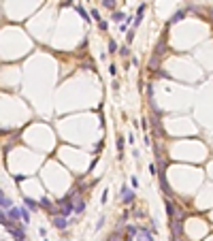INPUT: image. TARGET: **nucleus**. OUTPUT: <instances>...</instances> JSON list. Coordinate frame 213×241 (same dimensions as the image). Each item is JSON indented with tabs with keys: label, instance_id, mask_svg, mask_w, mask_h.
<instances>
[{
	"label": "nucleus",
	"instance_id": "nucleus-1",
	"mask_svg": "<svg viewBox=\"0 0 213 241\" xmlns=\"http://www.w3.org/2000/svg\"><path fill=\"white\" fill-rule=\"evenodd\" d=\"M53 226H56V228H66V226H68L66 215H62V213H60V215H56V218H53Z\"/></svg>",
	"mask_w": 213,
	"mask_h": 241
},
{
	"label": "nucleus",
	"instance_id": "nucleus-2",
	"mask_svg": "<svg viewBox=\"0 0 213 241\" xmlns=\"http://www.w3.org/2000/svg\"><path fill=\"white\" fill-rule=\"evenodd\" d=\"M145 9H147V5H138V9H136V17H134V28L141 23V19H143V13H145Z\"/></svg>",
	"mask_w": 213,
	"mask_h": 241
},
{
	"label": "nucleus",
	"instance_id": "nucleus-3",
	"mask_svg": "<svg viewBox=\"0 0 213 241\" xmlns=\"http://www.w3.org/2000/svg\"><path fill=\"white\" fill-rule=\"evenodd\" d=\"M122 199H124V203H130V201L134 199L132 190H128V186H124V188H122Z\"/></svg>",
	"mask_w": 213,
	"mask_h": 241
},
{
	"label": "nucleus",
	"instance_id": "nucleus-4",
	"mask_svg": "<svg viewBox=\"0 0 213 241\" xmlns=\"http://www.w3.org/2000/svg\"><path fill=\"white\" fill-rule=\"evenodd\" d=\"M23 203H26L28 209H32V211H36V209L41 207V203H36V201H32V199H23Z\"/></svg>",
	"mask_w": 213,
	"mask_h": 241
},
{
	"label": "nucleus",
	"instance_id": "nucleus-5",
	"mask_svg": "<svg viewBox=\"0 0 213 241\" xmlns=\"http://www.w3.org/2000/svg\"><path fill=\"white\" fill-rule=\"evenodd\" d=\"M85 209V201H75V213H83Z\"/></svg>",
	"mask_w": 213,
	"mask_h": 241
},
{
	"label": "nucleus",
	"instance_id": "nucleus-6",
	"mask_svg": "<svg viewBox=\"0 0 213 241\" xmlns=\"http://www.w3.org/2000/svg\"><path fill=\"white\" fill-rule=\"evenodd\" d=\"M30 222V213L26 211V207H21V224H28Z\"/></svg>",
	"mask_w": 213,
	"mask_h": 241
},
{
	"label": "nucleus",
	"instance_id": "nucleus-7",
	"mask_svg": "<svg viewBox=\"0 0 213 241\" xmlns=\"http://www.w3.org/2000/svg\"><path fill=\"white\" fill-rule=\"evenodd\" d=\"M77 13H79V15H81V17H83V19H85V21H90V19H92V17H90V15H87V11H85V9H83V7H77Z\"/></svg>",
	"mask_w": 213,
	"mask_h": 241
},
{
	"label": "nucleus",
	"instance_id": "nucleus-8",
	"mask_svg": "<svg viewBox=\"0 0 213 241\" xmlns=\"http://www.w3.org/2000/svg\"><path fill=\"white\" fill-rule=\"evenodd\" d=\"M124 17H126V15H124V13H120V11H115V13L111 15V19H113V21H117V23H120Z\"/></svg>",
	"mask_w": 213,
	"mask_h": 241
},
{
	"label": "nucleus",
	"instance_id": "nucleus-9",
	"mask_svg": "<svg viewBox=\"0 0 213 241\" xmlns=\"http://www.w3.org/2000/svg\"><path fill=\"white\" fill-rule=\"evenodd\" d=\"M183 15H185L183 11H177V13H175V15L171 17V23H175V21H179V19H183Z\"/></svg>",
	"mask_w": 213,
	"mask_h": 241
},
{
	"label": "nucleus",
	"instance_id": "nucleus-10",
	"mask_svg": "<svg viewBox=\"0 0 213 241\" xmlns=\"http://www.w3.org/2000/svg\"><path fill=\"white\" fill-rule=\"evenodd\" d=\"M117 152H120V156H122V152H124V137H117Z\"/></svg>",
	"mask_w": 213,
	"mask_h": 241
},
{
	"label": "nucleus",
	"instance_id": "nucleus-11",
	"mask_svg": "<svg viewBox=\"0 0 213 241\" xmlns=\"http://www.w3.org/2000/svg\"><path fill=\"white\" fill-rule=\"evenodd\" d=\"M38 203H41V207H45V209H51V207H53V205L49 203V199H41Z\"/></svg>",
	"mask_w": 213,
	"mask_h": 241
},
{
	"label": "nucleus",
	"instance_id": "nucleus-12",
	"mask_svg": "<svg viewBox=\"0 0 213 241\" xmlns=\"http://www.w3.org/2000/svg\"><path fill=\"white\" fill-rule=\"evenodd\" d=\"M102 5H105L107 9H111V11H113V9H115V0H102Z\"/></svg>",
	"mask_w": 213,
	"mask_h": 241
},
{
	"label": "nucleus",
	"instance_id": "nucleus-13",
	"mask_svg": "<svg viewBox=\"0 0 213 241\" xmlns=\"http://www.w3.org/2000/svg\"><path fill=\"white\" fill-rule=\"evenodd\" d=\"M90 15H92L94 19H96V21H102V19H100V13H98L96 9H92V13H90Z\"/></svg>",
	"mask_w": 213,
	"mask_h": 241
},
{
	"label": "nucleus",
	"instance_id": "nucleus-14",
	"mask_svg": "<svg viewBox=\"0 0 213 241\" xmlns=\"http://www.w3.org/2000/svg\"><path fill=\"white\" fill-rule=\"evenodd\" d=\"M109 51H117V43L115 41H109Z\"/></svg>",
	"mask_w": 213,
	"mask_h": 241
},
{
	"label": "nucleus",
	"instance_id": "nucleus-15",
	"mask_svg": "<svg viewBox=\"0 0 213 241\" xmlns=\"http://www.w3.org/2000/svg\"><path fill=\"white\" fill-rule=\"evenodd\" d=\"M7 207H11V201H7V196L2 194V209H7Z\"/></svg>",
	"mask_w": 213,
	"mask_h": 241
},
{
	"label": "nucleus",
	"instance_id": "nucleus-16",
	"mask_svg": "<svg viewBox=\"0 0 213 241\" xmlns=\"http://www.w3.org/2000/svg\"><path fill=\"white\" fill-rule=\"evenodd\" d=\"M132 39H134V30H130V32L126 34V41H128V43H132Z\"/></svg>",
	"mask_w": 213,
	"mask_h": 241
},
{
	"label": "nucleus",
	"instance_id": "nucleus-17",
	"mask_svg": "<svg viewBox=\"0 0 213 241\" xmlns=\"http://www.w3.org/2000/svg\"><path fill=\"white\" fill-rule=\"evenodd\" d=\"M130 184H132V188H136V186H138V179L132 175V177H130Z\"/></svg>",
	"mask_w": 213,
	"mask_h": 241
},
{
	"label": "nucleus",
	"instance_id": "nucleus-18",
	"mask_svg": "<svg viewBox=\"0 0 213 241\" xmlns=\"http://www.w3.org/2000/svg\"><path fill=\"white\" fill-rule=\"evenodd\" d=\"M117 54H120V56H128V47H122V49L117 51Z\"/></svg>",
	"mask_w": 213,
	"mask_h": 241
},
{
	"label": "nucleus",
	"instance_id": "nucleus-19",
	"mask_svg": "<svg viewBox=\"0 0 213 241\" xmlns=\"http://www.w3.org/2000/svg\"><path fill=\"white\" fill-rule=\"evenodd\" d=\"M109 73H111V75H115V73H117V66H115V64H111V66H109Z\"/></svg>",
	"mask_w": 213,
	"mask_h": 241
},
{
	"label": "nucleus",
	"instance_id": "nucleus-20",
	"mask_svg": "<svg viewBox=\"0 0 213 241\" xmlns=\"http://www.w3.org/2000/svg\"><path fill=\"white\" fill-rule=\"evenodd\" d=\"M141 126H143V130H147V128H149V122H147V119H143V122H141Z\"/></svg>",
	"mask_w": 213,
	"mask_h": 241
}]
</instances>
